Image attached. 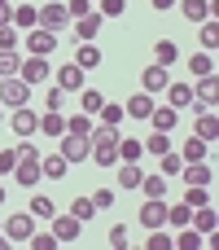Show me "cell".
Segmentation results:
<instances>
[{
    "mask_svg": "<svg viewBox=\"0 0 219 250\" xmlns=\"http://www.w3.org/2000/svg\"><path fill=\"white\" fill-rule=\"evenodd\" d=\"M13 180H18L22 189H35V185L44 180V171H40V154H35V145H18V163H13Z\"/></svg>",
    "mask_w": 219,
    "mask_h": 250,
    "instance_id": "6da1fadb",
    "label": "cell"
},
{
    "mask_svg": "<svg viewBox=\"0 0 219 250\" xmlns=\"http://www.w3.org/2000/svg\"><path fill=\"white\" fill-rule=\"evenodd\" d=\"M0 105H9V110L31 105V83H26V79H18V75L0 79Z\"/></svg>",
    "mask_w": 219,
    "mask_h": 250,
    "instance_id": "7a4b0ae2",
    "label": "cell"
},
{
    "mask_svg": "<svg viewBox=\"0 0 219 250\" xmlns=\"http://www.w3.org/2000/svg\"><path fill=\"white\" fill-rule=\"evenodd\" d=\"M40 26H44V31H53V35H61V31L70 26V13H66V4H61V0H48V4H40Z\"/></svg>",
    "mask_w": 219,
    "mask_h": 250,
    "instance_id": "3957f363",
    "label": "cell"
},
{
    "mask_svg": "<svg viewBox=\"0 0 219 250\" xmlns=\"http://www.w3.org/2000/svg\"><path fill=\"white\" fill-rule=\"evenodd\" d=\"M136 220H140L145 233H149V229H162V224H167V198H145L140 211H136Z\"/></svg>",
    "mask_w": 219,
    "mask_h": 250,
    "instance_id": "277c9868",
    "label": "cell"
},
{
    "mask_svg": "<svg viewBox=\"0 0 219 250\" xmlns=\"http://www.w3.org/2000/svg\"><path fill=\"white\" fill-rule=\"evenodd\" d=\"M57 48V35L53 31H44V26H31L26 31V57H48Z\"/></svg>",
    "mask_w": 219,
    "mask_h": 250,
    "instance_id": "5b68a950",
    "label": "cell"
},
{
    "mask_svg": "<svg viewBox=\"0 0 219 250\" xmlns=\"http://www.w3.org/2000/svg\"><path fill=\"white\" fill-rule=\"evenodd\" d=\"M57 141H61V145H57V154H61L66 163H88V149H92V145H88V136H70V132H61Z\"/></svg>",
    "mask_w": 219,
    "mask_h": 250,
    "instance_id": "8992f818",
    "label": "cell"
},
{
    "mask_svg": "<svg viewBox=\"0 0 219 250\" xmlns=\"http://www.w3.org/2000/svg\"><path fill=\"white\" fill-rule=\"evenodd\" d=\"M48 75H53L48 57H22V66H18V79H26L31 88H35V83H44Z\"/></svg>",
    "mask_w": 219,
    "mask_h": 250,
    "instance_id": "52a82bcc",
    "label": "cell"
},
{
    "mask_svg": "<svg viewBox=\"0 0 219 250\" xmlns=\"http://www.w3.org/2000/svg\"><path fill=\"white\" fill-rule=\"evenodd\" d=\"M9 123H13V132H18L22 141H31V136L40 132V114H35L31 105H18V110L9 114Z\"/></svg>",
    "mask_w": 219,
    "mask_h": 250,
    "instance_id": "ba28073f",
    "label": "cell"
},
{
    "mask_svg": "<svg viewBox=\"0 0 219 250\" xmlns=\"http://www.w3.org/2000/svg\"><path fill=\"white\" fill-rule=\"evenodd\" d=\"M35 233V215L31 211H22V215H9L4 220V242H26Z\"/></svg>",
    "mask_w": 219,
    "mask_h": 250,
    "instance_id": "9c48e42d",
    "label": "cell"
},
{
    "mask_svg": "<svg viewBox=\"0 0 219 250\" xmlns=\"http://www.w3.org/2000/svg\"><path fill=\"white\" fill-rule=\"evenodd\" d=\"M193 136H202L206 145H215V136H219V119H215V105H198V123H193Z\"/></svg>",
    "mask_w": 219,
    "mask_h": 250,
    "instance_id": "30bf717a",
    "label": "cell"
},
{
    "mask_svg": "<svg viewBox=\"0 0 219 250\" xmlns=\"http://www.w3.org/2000/svg\"><path fill=\"white\" fill-rule=\"evenodd\" d=\"M101 22H105V18H101L97 4H92V13H83V18L70 22V26H75V40H79V44H83V40H97V35H101Z\"/></svg>",
    "mask_w": 219,
    "mask_h": 250,
    "instance_id": "8fae6325",
    "label": "cell"
},
{
    "mask_svg": "<svg viewBox=\"0 0 219 250\" xmlns=\"http://www.w3.org/2000/svg\"><path fill=\"white\" fill-rule=\"evenodd\" d=\"M79 233H83V224L66 211V215H53V237H57V246L61 242H79Z\"/></svg>",
    "mask_w": 219,
    "mask_h": 250,
    "instance_id": "7c38bea8",
    "label": "cell"
},
{
    "mask_svg": "<svg viewBox=\"0 0 219 250\" xmlns=\"http://www.w3.org/2000/svg\"><path fill=\"white\" fill-rule=\"evenodd\" d=\"M180 4V13L189 18V22H206V18H215V0H176Z\"/></svg>",
    "mask_w": 219,
    "mask_h": 250,
    "instance_id": "4fadbf2b",
    "label": "cell"
},
{
    "mask_svg": "<svg viewBox=\"0 0 219 250\" xmlns=\"http://www.w3.org/2000/svg\"><path fill=\"white\" fill-rule=\"evenodd\" d=\"M140 83H145V92H162L171 79H167V66H158V62H149L145 70H140Z\"/></svg>",
    "mask_w": 219,
    "mask_h": 250,
    "instance_id": "5bb4252c",
    "label": "cell"
},
{
    "mask_svg": "<svg viewBox=\"0 0 219 250\" xmlns=\"http://www.w3.org/2000/svg\"><path fill=\"white\" fill-rule=\"evenodd\" d=\"M180 180H184V185H211L215 171H211V163H184V167H180Z\"/></svg>",
    "mask_w": 219,
    "mask_h": 250,
    "instance_id": "9a60e30c",
    "label": "cell"
},
{
    "mask_svg": "<svg viewBox=\"0 0 219 250\" xmlns=\"http://www.w3.org/2000/svg\"><path fill=\"white\" fill-rule=\"evenodd\" d=\"M83 75H88V70H79L75 62H66V66L57 70V88H66V92H79V88H83Z\"/></svg>",
    "mask_w": 219,
    "mask_h": 250,
    "instance_id": "2e32d148",
    "label": "cell"
},
{
    "mask_svg": "<svg viewBox=\"0 0 219 250\" xmlns=\"http://www.w3.org/2000/svg\"><path fill=\"white\" fill-rule=\"evenodd\" d=\"M215 97H219L215 75H198V83H193V101H202V105H215Z\"/></svg>",
    "mask_w": 219,
    "mask_h": 250,
    "instance_id": "e0dca14e",
    "label": "cell"
},
{
    "mask_svg": "<svg viewBox=\"0 0 219 250\" xmlns=\"http://www.w3.org/2000/svg\"><path fill=\"white\" fill-rule=\"evenodd\" d=\"M75 66H79V70H97V66H101V48H97L92 40H83L79 53H75Z\"/></svg>",
    "mask_w": 219,
    "mask_h": 250,
    "instance_id": "ac0fdd59",
    "label": "cell"
},
{
    "mask_svg": "<svg viewBox=\"0 0 219 250\" xmlns=\"http://www.w3.org/2000/svg\"><path fill=\"white\" fill-rule=\"evenodd\" d=\"M167 105H171V110L193 105V83H167Z\"/></svg>",
    "mask_w": 219,
    "mask_h": 250,
    "instance_id": "d6986e66",
    "label": "cell"
},
{
    "mask_svg": "<svg viewBox=\"0 0 219 250\" xmlns=\"http://www.w3.org/2000/svg\"><path fill=\"white\" fill-rule=\"evenodd\" d=\"M180 158H184V163H206V158H211V145H206L202 136H189L184 149H180Z\"/></svg>",
    "mask_w": 219,
    "mask_h": 250,
    "instance_id": "ffe728a7",
    "label": "cell"
},
{
    "mask_svg": "<svg viewBox=\"0 0 219 250\" xmlns=\"http://www.w3.org/2000/svg\"><path fill=\"white\" fill-rule=\"evenodd\" d=\"M40 171H44V180H66L70 163H66L61 154H48V158H40Z\"/></svg>",
    "mask_w": 219,
    "mask_h": 250,
    "instance_id": "44dd1931",
    "label": "cell"
},
{
    "mask_svg": "<svg viewBox=\"0 0 219 250\" xmlns=\"http://www.w3.org/2000/svg\"><path fill=\"white\" fill-rule=\"evenodd\" d=\"M123 110H127V119H149V110H154V92H136Z\"/></svg>",
    "mask_w": 219,
    "mask_h": 250,
    "instance_id": "7402d4cb",
    "label": "cell"
},
{
    "mask_svg": "<svg viewBox=\"0 0 219 250\" xmlns=\"http://www.w3.org/2000/svg\"><path fill=\"white\" fill-rule=\"evenodd\" d=\"M149 123H154V132H171V127L180 123V114H176L171 105H162V110L154 105V110H149Z\"/></svg>",
    "mask_w": 219,
    "mask_h": 250,
    "instance_id": "603a6c76",
    "label": "cell"
},
{
    "mask_svg": "<svg viewBox=\"0 0 219 250\" xmlns=\"http://www.w3.org/2000/svg\"><path fill=\"white\" fill-rule=\"evenodd\" d=\"M40 132L57 141V136L66 132V119H61V110H44V114H40Z\"/></svg>",
    "mask_w": 219,
    "mask_h": 250,
    "instance_id": "cb8c5ba5",
    "label": "cell"
},
{
    "mask_svg": "<svg viewBox=\"0 0 219 250\" xmlns=\"http://www.w3.org/2000/svg\"><path fill=\"white\" fill-rule=\"evenodd\" d=\"M167 185H171V180H167L162 171H154V176H140V193H145V198H167Z\"/></svg>",
    "mask_w": 219,
    "mask_h": 250,
    "instance_id": "d4e9b609",
    "label": "cell"
},
{
    "mask_svg": "<svg viewBox=\"0 0 219 250\" xmlns=\"http://www.w3.org/2000/svg\"><path fill=\"white\" fill-rule=\"evenodd\" d=\"M13 26H22V31L40 26V9H31V4H13Z\"/></svg>",
    "mask_w": 219,
    "mask_h": 250,
    "instance_id": "484cf974",
    "label": "cell"
},
{
    "mask_svg": "<svg viewBox=\"0 0 219 250\" xmlns=\"http://www.w3.org/2000/svg\"><path fill=\"white\" fill-rule=\"evenodd\" d=\"M145 158V141H123L119 136V163H140Z\"/></svg>",
    "mask_w": 219,
    "mask_h": 250,
    "instance_id": "4316f807",
    "label": "cell"
},
{
    "mask_svg": "<svg viewBox=\"0 0 219 250\" xmlns=\"http://www.w3.org/2000/svg\"><path fill=\"white\" fill-rule=\"evenodd\" d=\"M198 26H202V53H215L219 48V22L206 18V22H198Z\"/></svg>",
    "mask_w": 219,
    "mask_h": 250,
    "instance_id": "83f0119b",
    "label": "cell"
},
{
    "mask_svg": "<svg viewBox=\"0 0 219 250\" xmlns=\"http://www.w3.org/2000/svg\"><path fill=\"white\" fill-rule=\"evenodd\" d=\"M176 57H180V48H176L171 40H158V44H154V62H158V66H167V70H171V62H176Z\"/></svg>",
    "mask_w": 219,
    "mask_h": 250,
    "instance_id": "f1b7e54d",
    "label": "cell"
},
{
    "mask_svg": "<svg viewBox=\"0 0 219 250\" xmlns=\"http://www.w3.org/2000/svg\"><path fill=\"white\" fill-rule=\"evenodd\" d=\"M79 105H83V114H92V119H97V110L105 105V97H101L97 88H79Z\"/></svg>",
    "mask_w": 219,
    "mask_h": 250,
    "instance_id": "f546056e",
    "label": "cell"
},
{
    "mask_svg": "<svg viewBox=\"0 0 219 250\" xmlns=\"http://www.w3.org/2000/svg\"><path fill=\"white\" fill-rule=\"evenodd\" d=\"M92 123H97L92 114H70V119H66V132H70V136H92Z\"/></svg>",
    "mask_w": 219,
    "mask_h": 250,
    "instance_id": "4dcf8cb0",
    "label": "cell"
},
{
    "mask_svg": "<svg viewBox=\"0 0 219 250\" xmlns=\"http://www.w3.org/2000/svg\"><path fill=\"white\" fill-rule=\"evenodd\" d=\"M140 176H145V171H140L136 163H119V185H123V189H140Z\"/></svg>",
    "mask_w": 219,
    "mask_h": 250,
    "instance_id": "1f68e13d",
    "label": "cell"
},
{
    "mask_svg": "<svg viewBox=\"0 0 219 250\" xmlns=\"http://www.w3.org/2000/svg\"><path fill=\"white\" fill-rule=\"evenodd\" d=\"M189 215H193V207H184V202H167V224H171V229H184Z\"/></svg>",
    "mask_w": 219,
    "mask_h": 250,
    "instance_id": "d6a6232c",
    "label": "cell"
},
{
    "mask_svg": "<svg viewBox=\"0 0 219 250\" xmlns=\"http://www.w3.org/2000/svg\"><path fill=\"white\" fill-rule=\"evenodd\" d=\"M145 246L149 250H176V242H171V233H167V224H162V229H149Z\"/></svg>",
    "mask_w": 219,
    "mask_h": 250,
    "instance_id": "836d02e7",
    "label": "cell"
},
{
    "mask_svg": "<svg viewBox=\"0 0 219 250\" xmlns=\"http://www.w3.org/2000/svg\"><path fill=\"white\" fill-rule=\"evenodd\" d=\"M97 119H101V123H110V127H123V119H127V110H123V105H110V101H105V105L97 110Z\"/></svg>",
    "mask_w": 219,
    "mask_h": 250,
    "instance_id": "e575fe53",
    "label": "cell"
},
{
    "mask_svg": "<svg viewBox=\"0 0 219 250\" xmlns=\"http://www.w3.org/2000/svg\"><path fill=\"white\" fill-rule=\"evenodd\" d=\"M180 167H184V158H180L176 149H167V154H158V171H162V176H180Z\"/></svg>",
    "mask_w": 219,
    "mask_h": 250,
    "instance_id": "d590c367",
    "label": "cell"
},
{
    "mask_svg": "<svg viewBox=\"0 0 219 250\" xmlns=\"http://www.w3.org/2000/svg\"><path fill=\"white\" fill-rule=\"evenodd\" d=\"M66 211H70V215H75V220H79V224H88V220H92V215H97V207H92V198H75V202H70V207H66Z\"/></svg>",
    "mask_w": 219,
    "mask_h": 250,
    "instance_id": "8d00e7d4",
    "label": "cell"
},
{
    "mask_svg": "<svg viewBox=\"0 0 219 250\" xmlns=\"http://www.w3.org/2000/svg\"><path fill=\"white\" fill-rule=\"evenodd\" d=\"M189 70H193V75H215V57H211V53H193V57H189Z\"/></svg>",
    "mask_w": 219,
    "mask_h": 250,
    "instance_id": "74e56055",
    "label": "cell"
},
{
    "mask_svg": "<svg viewBox=\"0 0 219 250\" xmlns=\"http://www.w3.org/2000/svg\"><path fill=\"white\" fill-rule=\"evenodd\" d=\"M167 149H171V132H154V136L145 141V154H154V158L167 154Z\"/></svg>",
    "mask_w": 219,
    "mask_h": 250,
    "instance_id": "f35d334b",
    "label": "cell"
},
{
    "mask_svg": "<svg viewBox=\"0 0 219 250\" xmlns=\"http://www.w3.org/2000/svg\"><path fill=\"white\" fill-rule=\"evenodd\" d=\"M206 202H211L206 185H189V189H184V207H193V211H198V207H206Z\"/></svg>",
    "mask_w": 219,
    "mask_h": 250,
    "instance_id": "ab89813d",
    "label": "cell"
},
{
    "mask_svg": "<svg viewBox=\"0 0 219 250\" xmlns=\"http://www.w3.org/2000/svg\"><path fill=\"white\" fill-rule=\"evenodd\" d=\"M26 211H31L35 220H53V215H57V207H53L44 193H40V198H31V207H26Z\"/></svg>",
    "mask_w": 219,
    "mask_h": 250,
    "instance_id": "60d3db41",
    "label": "cell"
},
{
    "mask_svg": "<svg viewBox=\"0 0 219 250\" xmlns=\"http://www.w3.org/2000/svg\"><path fill=\"white\" fill-rule=\"evenodd\" d=\"M171 242H176V246H180V250H198V246H202V233L184 224V229H180V237H171Z\"/></svg>",
    "mask_w": 219,
    "mask_h": 250,
    "instance_id": "b9f144b4",
    "label": "cell"
},
{
    "mask_svg": "<svg viewBox=\"0 0 219 250\" xmlns=\"http://www.w3.org/2000/svg\"><path fill=\"white\" fill-rule=\"evenodd\" d=\"M123 9H127V0H97V13L101 18H119Z\"/></svg>",
    "mask_w": 219,
    "mask_h": 250,
    "instance_id": "7bdbcfd3",
    "label": "cell"
},
{
    "mask_svg": "<svg viewBox=\"0 0 219 250\" xmlns=\"http://www.w3.org/2000/svg\"><path fill=\"white\" fill-rule=\"evenodd\" d=\"M18 66H22L18 48H13V53H0V75H4V79H9V75H18Z\"/></svg>",
    "mask_w": 219,
    "mask_h": 250,
    "instance_id": "ee69618b",
    "label": "cell"
},
{
    "mask_svg": "<svg viewBox=\"0 0 219 250\" xmlns=\"http://www.w3.org/2000/svg\"><path fill=\"white\" fill-rule=\"evenodd\" d=\"M26 246H31V250H53V246H57V237H53V233H31Z\"/></svg>",
    "mask_w": 219,
    "mask_h": 250,
    "instance_id": "f6af8a7d",
    "label": "cell"
},
{
    "mask_svg": "<svg viewBox=\"0 0 219 250\" xmlns=\"http://www.w3.org/2000/svg\"><path fill=\"white\" fill-rule=\"evenodd\" d=\"M44 105H48V110H66V88H57V83H53V88H48V97H44Z\"/></svg>",
    "mask_w": 219,
    "mask_h": 250,
    "instance_id": "bcb514c9",
    "label": "cell"
},
{
    "mask_svg": "<svg viewBox=\"0 0 219 250\" xmlns=\"http://www.w3.org/2000/svg\"><path fill=\"white\" fill-rule=\"evenodd\" d=\"M18 48V26H0V53H13Z\"/></svg>",
    "mask_w": 219,
    "mask_h": 250,
    "instance_id": "7dc6e473",
    "label": "cell"
},
{
    "mask_svg": "<svg viewBox=\"0 0 219 250\" xmlns=\"http://www.w3.org/2000/svg\"><path fill=\"white\" fill-rule=\"evenodd\" d=\"M92 207H97V211H110V207H114V189H97V193H92Z\"/></svg>",
    "mask_w": 219,
    "mask_h": 250,
    "instance_id": "c3c4849f",
    "label": "cell"
},
{
    "mask_svg": "<svg viewBox=\"0 0 219 250\" xmlns=\"http://www.w3.org/2000/svg\"><path fill=\"white\" fill-rule=\"evenodd\" d=\"M66 13H70V22H75V18L92 13V0H66Z\"/></svg>",
    "mask_w": 219,
    "mask_h": 250,
    "instance_id": "681fc988",
    "label": "cell"
},
{
    "mask_svg": "<svg viewBox=\"0 0 219 250\" xmlns=\"http://www.w3.org/2000/svg\"><path fill=\"white\" fill-rule=\"evenodd\" d=\"M13 163H18V145L13 149H0V176H13Z\"/></svg>",
    "mask_w": 219,
    "mask_h": 250,
    "instance_id": "f907efd6",
    "label": "cell"
},
{
    "mask_svg": "<svg viewBox=\"0 0 219 250\" xmlns=\"http://www.w3.org/2000/svg\"><path fill=\"white\" fill-rule=\"evenodd\" d=\"M110 246H114V250H127V229H123V224L110 229Z\"/></svg>",
    "mask_w": 219,
    "mask_h": 250,
    "instance_id": "816d5d0a",
    "label": "cell"
},
{
    "mask_svg": "<svg viewBox=\"0 0 219 250\" xmlns=\"http://www.w3.org/2000/svg\"><path fill=\"white\" fill-rule=\"evenodd\" d=\"M0 26H13V4H0Z\"/></svg>",
    "mask_w": 219,
    "mask_h": 250,
    "instance_id": "f5cc1de1",
    "label": "cell"
},
{
    "mask_svg": "<svg viewBox=\"0 0 219 250\" xmlns=\"http://www.w3.org/2000/svg\"><path fill=\"white\" fill-rule=\"evenodd\" d=\"M154 9H158V13H167V9H176V0H154Z\"/></svg>",
    "mask_w": 219,
    "mask_h": 250,
    "instance_id": "db71d44e",
    "label": "cell"
},
{
    "mask_svg": "<svg viewBox=\"0 0 219 250\" xmlns=\"http://www.w3.org/2000/svg\"><path fill=\"white\" fill-rule=\"evenodd\" d=\"M0 207H4V185H0Z\"/></svg>",
    "mask_w": 219,
    "mask_h": 250,
    "instance_id": "11a10c76",
    "label": "cell"
},
{
    "mask_svg": "<svg viewBox=\"0 0 219 250\" xmlns=\"http://www.w3.org/2000/svg\"><path fill=\"white\" fill-rule=\"evenodd\" d=\"M0 123H4V110H0Z\"/></svg>",
    "mask_w": 219,
    "mask_h": 250,
    "instance_id": "9f6ffc18",
    "label": "cell"
},
{
    "mask_svg": "<svg viewBox=\"0 0 219 250\" xmlns=\"http://www.w3.org/2000/svg\"><path fill=\"white\" fill-rule=\"evenodd\" d=\"M0 4H9V0H0Z\"/></svg>",
    "mask_w": 219,
    "mask_h": 250,
    "instance_id": "6f0895ef",
    "label": "cell"
},
{
    "mask_svg": "<svg viewBox=\"0 0 219 250\" xmlns=\"http://www.w3.org/2000/svg\"><path fill=\"white\" fill-rule=\"evenodd\" d=\"M92 4H97V0H92Z\"/></svg>",
    "mask_w": 219,
    "mask_h": 250,
    "instance_id": "680465c9",
    "label": "cell"
}]
</instances>
